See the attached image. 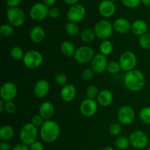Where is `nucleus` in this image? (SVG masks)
<instances>
[{"mask_svg":"<svg viewBox=\"0 0 150 150\" xmlns=\"http://www.w3.org/2000/svg\"><path fill=\"white\" fill-rule=\"evenodd\" d=\"M7 21L13 27H20L24 23L25 13L23 10L19 7H14V8H8L7 10Z\"/></svg>","mask_w":150,"mask_h":150,"instance_id":"423d86ee","label":"nucleus"},{"mask_svg":"<svg viewBox=\"0 0 150 150\" xmlns=\"http://www.w3.org/2000/svg\"><path fill=\"white\" fill-rule=\"evenodd\" d=\"M142 3L146 7H150V0H142Z\"/></svg>","mask_w":150,"mask_h":150,"instance_id":"3c124183","label":"nucleus"},{"mask_svg":"<svg viewBox=\"0 0 150 150\" xmlns=\"http://www.w3.org/2000/svg\"><path fill=\"white\" fill-rule=\"evenodd\" d=\"M119 63H120L122 70L127 73V72L135 70V67L137 64V57L134 52L127 50V51H124L120 55Z\"/></svg>","mask_w":150,"mask_h":150,"instance_id":"39448f33","label":"nucleus"},{"mask_svg":"<svg viewBox=\"0 0 150 150\" xmlns=\"http://www.w3.org/2000/svg\"><path fill=\"white\" fill-rule=\"evenodd\" d=\"M98 108V102H96L95 100L86 98L83 100L80 104V112L82 115L86 117H93L96 114Z\"/></svg>","mask_w":150,"mask_h":150,"instance_id":"4468645a","label":"nucleus"},{"mask_svg":"<svg viewBox=\"0 0 150 150\" xmlns=\"http://www.w3.org/2000/svg\"><path fill=\"white\" fill-rule=\"evenodd\" d=\"M40 135L43 142L52 143L57 140L60 135V127L54 120H45L40 130Z\"/></svg>","mask_w":150,"mask_h":150,"instance_id":"f03ea898","label":"nucleus"},{"mask_svg":"<svg viewBox=\"0 0 150 150\" xmlns=\"http://www.w3.org/2000/svg\"><path fill=\"white\" fill-rule=\"evenodd\" d=\"M95 56V51L92 47L83 45L76 49L73 57L78 63L86 64L92 61Z\"/></svg>","mask_w":150,"mask_h":150,"instance_id":"1a4fd4ad","label":"nucleus"},{"mask_svg":"<svg viewBox=\"0 0 150 150\" xmlns=\"http://www.w3.org/2000/svg\"><path fill=\"white\" fill-rule=\"evenodd\" d=\"M4 111L8 114H13L16 111V105L13 101L5 102V108Z\"/></svg>","mask_w":150,"mask_h":150,"instance_id":"79ce46f5","label":"nucleus"},{"mask_svg":"<svg viewBox=\"0 0 150 150\" xmlns=\"http://www.w3.org/2000/svg\"><path fill=\"white\" fill-rule=\"evenodd\" d=\"M12 150H30L29 146L24 144H16L14 147L12 149Z\"/></svg>","mask_w":150,"mask_h":150,"instance_id":"a18cd8bd","label":"nucleus"},{"mask_svg":"<svg viewBox=\"0 0 150 150\" xmlns=\"http://www.w3.org/2000/svg\"><path fill=\"white\" fill-rule=\"evenodd\" d=\"M124 83L127 89L131 92H139L146 84V77L142 71L135 69L126 73Z\"/></svg>","mask_w":150,"mask_h":150,"instance_id":"f257e3e1","label":"nucleus"},{"mask_svg":"<svg viewBox=\"0 0 150 150\" xmlns=\"http://www.w3.org/2000/svg\"><path fill=\"white\" fill-rule=\"evenodd\" d=\"M108 62L106 57L102 54H98L91 61V67L95 73H102L107 69Z\"/></svg>","mask_w":150,"mask_h":150,"instance_id":"2eb2a0df","label":"nucleus"},{"mask_svg":"<svg viewBox=\"0 0 150 150\" xmlns=\"http://www.w3.org/2000/svg\"><path fill=\"white\" fill-rule=\"evenodd\" d=\"M45 120L40 114H38V115H35L32 117L31 123L32 125H34L35 127H41L42 126V125L44 124V122H45Z\"/></svg>","mask_w":150,"mask_h":150,"instance_id":"58836bf2","label":"nucleus"},{"mask_svg":"<svg viewBox=\"0 0 150 150\" xmlns=\"http://www.w3.org/2000/svg\"><path fill=\"white\" fill-rule=\"evenodd\" d=\"M120 1L125 7L130 9L136 8L142 2V0H120Z\"/></svg>","mask_w":150,"mask_h":150,"instance_id":"e433bc0d","label":"nucleus"},{"mask_svg":"<svg viewBox=\"0 0 150 150\" xmlns=\"http://www.w3.org/2000/svg\"><path fill=\"white\" fill-rule=\"evenodd\" d=\"M148 150H150V146H149V147L148 148Z\"/></svg>","mask_w":150,"mask_h":150,"instance_id":"5fc2aeb1","label":"nucleus"},{"mask_svg":"<svg viewBox=\"0 0 150 150\" xmlns=\"http://www.w3.org/2000/svg\"><path fill=\"white\" fill-rule=\"evenodd\" d=\"M99 150H114V149H113V148H111V146H105V147L101 148V149Z\"/></svg>","mask_w":150,"mask_h":150,"instance_id":"603ef678","label":"nucleus"},{"mask_svg":"<svg viewBox=\"0 0 150 150\" xmlns=\"http://www.w3.org/2000/svg\"><path fill=\"white\" fill-rule=\"evenodd\" d=\"M29 149L30 150H44L43 145L40 142L37 141L29 146Z\"/></svg>","mask_w":150,"mask_h":150,"instance_id":"c03bdc74","label":"nucleus"},{"mask_svg":"<svg viewBox=\"0 0 150 150\" xmlns=\"http://www.w3.org/2000/svg\"><path fill=\"white\" fill-rule=\"evenodd\" d=\"M99 48L100 54L107 57V56L110 55L112 53L113 45L111 41L108 40H103V42H101Z\"/></svg>","mask_w":150,"mask_h":150,"instance_id":"bb28decb","label":"nucleus"},{"mask_svg":"<svg viewBox=\"0 0 150 150\" xmlns=\"http://www.w3.org/2000/svg\"><path fill=\"white\" fill-rule=\"evenodd\" d=\"M131 30L133 34L140 38L142 35L147 33L148 25L144 20L137 19L131 24Z\"/></svg>","mask_w":150,"mask_h":150,"instance_id":"5701e85b","label":"nucleus"},{"mask_svg":"<svg viewBox=\"0 0 150 150\" xmlns=\"http://www.w3.org/2000/svg\"><path fill=\"white\" fill-rule=\"evenodd\" d=\"M65 31L69 36L75 37L79 34V27L76 23L69 21L65 25Z\"/></svg>","mask_w":150,"mask_h":150,"instance_id":"c756f323","label":"nucleus"},{"mask_svg":"<svg viewBox=\"0 0 150 150\" xmlns=\"http://www.w3.org/2000/svg\"><path fill=\"white\" fill-rule=\"evenodd\" d=\"M60 50H61L62 54L67 57H73L76 51L74 44L68 40L62 42L60 45Z\"/></svg>","mask_w":150,"mask_h":150,"instance_id":"b1692460","label":"nucleus"},{"mask_svg":"<svg viewBox=\"0 0 150 150\" xmlns=\"http://www.w3.org/2000/svg\"><path fill=\"white\" fill-rule=\"evenodd\" d=\"M110 1H113V2H115V1H118V0H110Z\"/></svg>","mask_w":150,"mask_h":150,"instance_id":"864d4df0","label":"nucleus"},{"mask_svg":"<svg viewBox=\"0 0 150 150\" xmlns=\"http://www.w3.org/2000/svg\"><path fill=\"white\" fill-rule=\"evenodd\" d=\"M14 34V29L10 23L2 24L0 26V35L1 38H10Z\"/></svg>","mask_w":150,"mask_h":150,"instance_id":"c85d7f7f","label":"nucleus"},{"mask_svg":"<svg viewBox=\"0 0 150 150\" xmlns=\"http://www.w3.org/2000/svg\"><path fill=\"white\" fill-rule=\"evenodd\" d=\"M55 81L57 84L64 86L67 84V77L64 73H59L55 76Z\"/></svg>","mask_w":150,"mask_h":150,"instance_id":"4c0bfd02","label":"nucleus"},{"mask_svg":"<svg viewBox=\"0 0 150 150\" xmlns=\"http://www.w3.org/2000/svg\"><path fill=\"white\" fill-rule=\"evenodd\" d=\"M115 145L120 150L127 149L130 145V139H129V138H127V136H119V137L116 139Z\"/></svg>","mask_w":150,"mask_h":150,"instance_id":"cd10ccee","label":"nucleus"},{"mask_svg":"<svg viewBox=\"0 0 150 150\" xmlns=\"http://www.w3.org/2000/svg\"><path fill=\"white\" fill-rule=\"evenodd\" d=\"M10 54L13 59L19 61V60H23L25 53L21 47L15 46L10 50Z\"/></svg>","mask_w":150,"mask_h":150,"instance_id":"7c9ffc66","label":"nucleus"},{"mask_svg":"<svg viewBox=\"0 0 150 150\" xmlns=\"http://www.w3.org/2000/svg\"><path fill=\"white\" fill-rule=\"evenodd\" d=\"M86 10L84 6L81 4H76L70 6L67 13V17L69 21L79 23L82 21L86 17Z\"/></svg>","mask_w":150,"mask_h":150,"instance_id":"9b49d317","label":"nucleus"},{"mask_svg":"<svg viewBox=\"0 0 150 150\" xmlns=\"http://www.w3.org/2000/svg\"><path fill=\"white\" fill-rule=\"evenodd\" d=\"M18 95V88L13 82H5L0 89V97L4 102L13 101Z\"/></svg>","mask_w":150,"mask_h":150,"instance_id":"ddd939ff","label":"nucleus"},{"mask_svg":"<svg viewBox=\"0 0 150 150\" xmlns=\"http://www.w3.org/2000/svg\"><path fill=\"white\" fill-rule=\"evenodd\" d=\"M98 11L103 17L105 18L114 16L116 11V6L114 2L110 0H103L100 2L98 6Z\"/></svg>","mask_w":150,"mask_h":150,"instance_id":"dca6fc26","label":"nucleus"},{"mask_svg":"<svg viewBox=\"0 0 150 150\" xmlns=\"http://www.w3.org/2000/svg\"><path fill=\"white\" fill-rule=\"evenodd\" d=\"M5 108V102L2 100H0V112H3Z\"/></svg>","mask_w":150,"mask_h":150,"instance_id":"8fccbe9b","label":"nucleus"},{"mask_svg":"<svg viewBox=\"0 0 150 150\" xmlns=\"http://www.w3.org/2000/svg\"><path fill=\"white\" fill-rule=\"evenodd\" d=\"M49 8L42 2H37L32 6L29 10L30 18L35 21H42L48 16Z\"/></svg>","mask_w":150,"mask_h":150,"instance_id":"9d476101","label":"nucleus"},{"mask_svg":"<svg viewBox=\"0 0 150 150\" xmlns=\"http://www.w3.org/2000/svg\"><path fill=\"white\" fill-rule=\"evenodd\" d=\"M56 2L57 0H42V3H44L48 7H54Z\"/></svg>","mask_w":150,"mask_h":150,"instance_id":"de8ad7c7","label":"nucleus"},{"mask_svg":"<svg viewBox=\"0 0 150 150\" xmlns=\"http://www.w3.org/2000/svg\"><path fill=\"white\" fill-rule=\"evenodd\" d=\"M81 150H84V149H81Z\"/></svg>","mask_w":150,"mask_h":150,"instance_id":"6e6d98bb","label":"nucleus"},{"mask_svg":"<svg viewBox=\"0 0 150 150\" xmlns=\"http://www.w3.org/2000/svg\"><path fill=\"white\" fill-rule=\"evenodd\" d=\"M79 0H64V2L67 4H70V5H74V4H77V2Z\"/></svg>","mask_w":150,"mask_h":150,"instance_id":"09e8293b","label":"nucleus"},{"mask_svg":"<svg viewBox=\"0 0 150 150\" xmlns=\"http://www.w3.org/2000/svg\"><path fill=\"white\" fill-rule=\"evenodd\" d=\"M31 40L35 43H40L45 38V32L43 28L40 25L33 26L29 32Z\"/></svg>","mask_w":150,"mask_h":150,"instance_id":"412c9836","label":"nucleus"},{"mask_svg":"<svg viewBox=\"0 0 150 150\" xmlns=\"http://www.w3.org/2000/svg\"><path fill=\"white\" fill-rule=\"evenodd\" d=\"M96 35L95 31L92 29H85L81 33V38L84 42H92L95 40Z\"/></svg>","mask_w":150,"mask_h":150,"instance_id":"a878e982","label":"nucleus"},{"mask_svg":"<svg viewBox=\"0 0 150 150\" xmlns=\"http://www.w3.org/2000/svg\"><path fill=\"white\" fill-rule=\"evenodd\" d=\"M94 70H92V67H87V68H85L84 70L82 71L81 73V78L83 79V80H90L92 77L94 76Z\"/></svg>","mask_w":150,"mask_h":150,"instance_id":"ea45409f","label":"nucleus"},{"mask_svg":"<svg viewBox=\"0 0 150 150\" xmlns=\"http://www.w3.org/2000/svg\"><path fill=\"white\" fill-rule=\"evenodd\" d=\"M21 1L22 0H7L6 4L9 8H14V7H18Z\"/></svg>","mask_w":150,"mask_h":150,"instance_id":"37998d69","label":"nucleus"},{"mask_svg":"<svg viewBox=\"0 0 150 150\" xmlns=\"http://www.w3.org/2000/svg\"><path fill=\"white\" fill-rule=\"evenodd\" d=\"M139 44L141 48L146 50L150 49V33H146L139 38Z\"/></svg>","mask_w":150,"mask_h":150,"instance_id":"72a5a7b5","label":"nucleus"},{"mask_svg":"<svg viewBox=\"0 0 150 150\" xmlns=\"http://www.w3.org/2000/svg\"><path fill=\"white\" fill-rule=\"evenodd\" d=\"M114 100L112 92L108 89H103L98 95L97 101L100 105L103 107H108L111 105Z\"/></svg>","mask_w":150,"mask_h":150,"instance_id":"4be33fe9","label":"nucleus"},{"mask_svg":"<svg viewBox=\"0 0 150 150\" xmlns=\"http://www.w3.org/2000/svg\"><path fill=\"white\" fill-rule=\"evenodd\" d=\"M108 131H109L110 134H111L112 136H119V135L122 133L121 124L117 122L113 123V124H111V125L109 126Z\"/></svg>","mask_w":150,"mask_h":150,"instance_id":"c9c22d12","label":"nucleus"},{"mask_svg":"<svg viewBox=\"0 0 150 150\" xmlns=\"http://www.w3.org/2000/svg\"><path fill=\"white\" fill-rule=\"evenodd\" d=\"M15 130L12 126L5 125L1 126L0 128V139L3 142H7L10 140L14 136Z\"/></svg>","mask_w":150,"mask_h":150,"instance_id":"393cba45","label":"nucleus"},{"mask_svg":"<svg viewBox=\"0 0 150 150\" xmlns=\"http://www.w3.org/2000/svg\"><path fill=\"white\" fill-rule=\"evenodd\" d=\"M139 117L142 122L150 125V107L146 106L142 108L139 111Z\"/></svg>","mask_w":150,"mask_h":150,"instance_id":"2f4dec72","label":"nucleus"},{"mask_svg":"<svg viewBox=\"0 0 150 150\" xmlns=\"http://www.w3.org/2000/svg\"><path fill=\"white\" fill-rule=\"evenodd\" d=\"M77 90L76 86L72 83H67L62 88L60 91V97L64 102H71L76 98Z\"/></svg>","mask_w":150,"mask_h":150,"instance_id":"a211bd4d","label":"nucleus"},{"mask_svg":"<svg viewBox=\"0 0 150 150\" xmlns=\"http://www.w3.org/2000/svg\"><path fill=\"white\" fill-rule=\"evenodd\" d=\"M61 12L59 7H51L49 9V12H48V16L52 19H57L60 16Z\"/></svg>","mask_w":150,"mask_h":150,"instance_id":"a19ab883","label":"nucleus"},{"mask_svg":"<svg viewBox=\"0 0 150 150\" xmlns=\"http://www.w3.org/2000/svg\"><path fill=\"white\" fill-rule=\"evenodd\" d=\"M0 150H12V148L10 144L2 141L0 144Z\"/></svg>","mask_w":150,"mask_h":150,"instance_id":"49530a36","label":"nucleus"},{"mask_svg":"<svg viewBox=\"0 0 150 150\" xmlns=\"http://www.w3.org/2000/svg\"><path fill=\"white\" fill-rule=\"evenodd\" d=\"M136 114L132 107L127 105L120 107L117 112V119L120 124L123 125H130L135 120Z\"/></svg>","mask_w":150,"mask_h":150,"instance_id":"6e6552de","label":"nucleus"},{"mask_svg":"<svg viewBox=\"0 0 150 150\" xmlns=\"http://www.w3.org/2000/svg\"><path fill=\"white\" fill-rule=\"evenodd\" d=\"M38 135V127H35L32 123H27L25 124L21 129L19 137L22 144L30 146L34 142H36Z\"/></svg>","mask_w":150,"mask_h":150,"instance_id":"7ed1b4c3","label":"nucleus"},{"mask_svg":"<svg viewBox=\"0 0 150 150\" xmlns=\"http://www.w3.org/2000/svg\"><path fill=\"white\" fill-rule=\"evenodd\" d=\"M99 93L100 92L98 90V88L96 86H95V85H90L89 86H88L86 90V95L88 99H97Z\"/></svg>","mask_w":150,"mask_h":150,"instance_id":"473e14b6","label":"nucleus"},{"mask_svg":"<svg viewBox=\"0 0 150 150\" xmlns=\"http://www.w3.org/2000/svg\"><path fill=\"white\" fill-rule=\"evenodd\" d=\"M55 108L54 105L51 102L45 101L41 105L39 108V114L45 120H50L51 117L54 116Z\"/></svg>","mask_w":150,"mask_h":150,"instance_id":"aec40b11","label":"nucleus"},{"mask_svg":"<svg viewBox=\"0 0 150 150\" xmlns=\"http://www.w3.org/2000/svg\"><path fill=\"white\" fill-rule=\"evenodd\" d=\"M113 27L117 32L125 35L130 32L131 29V24L127 18H119L114 21L113 23Z\"/></svg>","mask_w":150,"mask_h":150,"instance_id":"6ab92c4d","label":"nucleus"},{"mask_svg":"<svg viewBox=\"0 0 150 150\" xmlns=\"http://www.w3.org/2000/svg\"><path fill=\"white\" fill-rule=\"evenodd\" d=\"M50 90L49 82L45 79H40L34 86V94L38 98L42 99L48 94Z\"/></svg>","mask_w":150,"mask_h":150,"instance_id":"f3484780","label":"nucleus"},{"mask_svg":"<svg viewBox=\"0 0 150 150\" xmlns=\"http://www.w3.org/2000/svg\"><path fill=\"white\" fill-rule=\"evenodd\" d=\"M107 70L111 74H117L122 70L120 63L116 61L109 62L107 66Z\"/></svg>","mask_w":150,"mask_h":150,"instance_id":"f704fd0d","label":"nucleus"},{"mask_svg":"<svg viewBox=\"0 0 150 150\" xmlns=\"http://www.w3.org/2000/svg\"><path fill=\"white\" fill-rule=\"evenodd\" d=\"M130 145L138 149H142L146 147L149 143V138L147 135L142 130H135L130 135Z\"/></svg>","mask_w":150,"mask_h":150,"instance_id":"f8f14e48","label":"nucleus"},{"mask_svg":"<svg viewBox=\"0 0 150 150\" xmlns=\"http://www.w3.org/2000/svg\"><path fill=\"white\" fill-rule=\"evenodd\" d=\"M22 61L26 67L29 69H35L42 64L43 57L40 51L37 50H30L25 53Z\"/></svg>","mask_w":150,"mask_h":150,"instance_id":"20e7f679","label":"nucleus"},{"mask_svg":"<svg viewBox=\"0 0 150 150\" xmlns=\"http://www.w3.org/2000/svg\"><path fill=\"white\" fill-rule=\"evenodd\" d=\"M114 27L113 25L107 20H101L97 22L94 31L95 35L100 40H107L112 35Z\"/></svg>","mask_w":150,"mask_h":150,"instance_id":"0eeeda50","label":"nucleus"}]
</instances>
